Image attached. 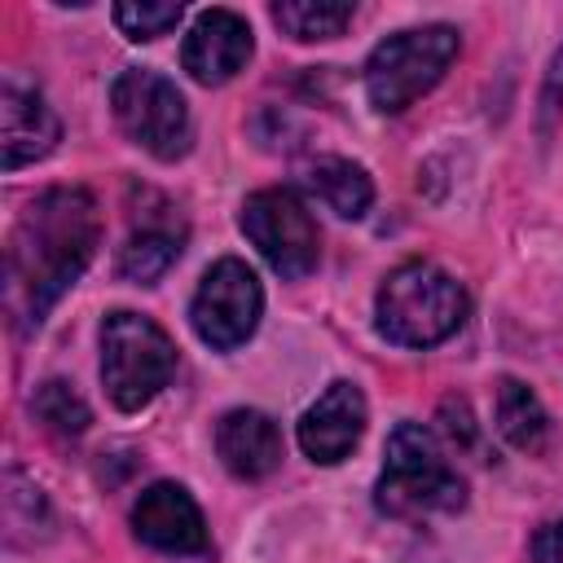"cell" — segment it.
Returning a JSON list of instances; mask_svg holds the SVG:
<instances>
[{
  "label": "cell",
  "mask_w": 563,
  "mask_h": 563,
  "mask_svg": "<svg viewBox=\"0 0 563 563\" xmlns=\"http://www.w3.org/2000/svg\"><path fill=\"white\" fill-rule=\"evenodd\" d=\"M101 242L97 198L79 185L44 189L9 233L4 246V308L13 325L35 330L48 308L79 282Z\"/></svg>",
  "instance_id": "obj_1"
},
{
  "label": "cell",
  "mask_w": 563,
  "mask_h": 563,
  "mask_svg": "<svg viewBox=\"0 0 563 563\" xmlns=\"http://www.w3.org/2000/svg\"><path fill=\"white\" fill-rule=\"evenodd\" d=\"M378 334L400 347H435L466 321V290L431 260L391 268L374 299Z\"/></svg>",
  "instance_id": "obj_2"
},
{
  "label": "cell",
  "mask_w": 563,
  "mask_h": 563,
  "mask_svg": "<svg viewBox=\"0 0 563 563\" xmlns=\"http://www.w3.org/2000/svg\"><path fill=\"white\" fill-rule=\"evenodd\" d=\"M466 506L462 475L444 462L440 440L422 422H396L378 475V510L387 515H449Z\"/></svg>",
  "instance_id": "obj_3"
},
{
  "label": "cell",
  "mask_w": 563,
  "mask_h": 563,
  "mask_svg": "<svg viewBox=\"0 0 563 563\" xmlns=\"http://www.w3.org/2000/svg\"><path fill=\"white\" fill-rule=\"evenodd\" d=\"M176 374V347L163 325L141 312H110L101 321V387L114 409H145Z\"/></svg>",
  "instance_id": "obj_4"
},
{
  "label": "cell",
  "mask_w": 563,
  "mask_h": 563,
  "mask_svg": "<svg viewBox=\"0 0 563 563\" xmlns=\"http://www.w3.org/2000/svg\"><path fill=\"white\" fill-rule=\"evenodd\" d=\"M457 44H462L457 31L444 26V22L387 35L365 62V97H369V106L378 114H400L405 106H413L422 92H431L440 84V75L457 57Z\"/></svg>",
  "instance_id": "obj_5"
},
{
  "label": "cell",
  "mask_w": 563,
  "mask_h": 563,
  "mask_svg": "<svg viewBox=\"0 0 563 563\" xmlns=\"http://www.w3.org/2000/svg\"><path fill=\"white\" fill-rule=\"evenodd\" d=\"M110 110L119 119V128L154 158L172 163L189 150L194 141V123H189V101L180 97V88L158 75V70H141L128 66L119 70V79L110 84Z\"/></svg>",
  "instance_id": "obj_6"
},
{
  "label": "cell",
  "mask_w": 563,
  "mask_h": 563,
  "mask_svg": "<svg viewBox=\"0 0 563 563\" xmlns=\"http://www.w3.org/2000/svg\"><path fill=\"white\" fill-rule=\"evenodd\" d=\"M260 312H264V290H260V277L251 273L246 260H216L198 290H194V303H189V321H194V334L216 347V352H233L242 347L255 325H260Z\"/></svg>",
  "instance_id": "obj_7"
},
{
  "label": "cell",
  "mask_w": 563,
  "mask_h": 563,
  "mask_svg": "<svg viewBox=\"0 0 563 563\" xmlns=\"http://www.w3.org/2000/svg\"><path fill=\"white\" fill-rule=\"evenodd\" d=\"M238 224L260 246V255L273 264L277 277L299 282V277H308L317 268L321 233H317L308 207L299 202V194H290V189H260V194H251L242 202Z\"/></svg>",
  "instance_id": "obj_8"
},
{
  "label": "cell",
  "mask_w": 563,
  "mask_h": 563,
  "mask_svg": "<svg viewBox=\"0 0 563 563\" xmlns=\"http://www.w3.org/2000/svg\"><path fill=\"white\" fill-rule=\"evenodd\" d=\"M251 53H255V40L246 18L233 9H207L198 13V22L180 44V66L189 70L194 84L216 88V84H229L238 70H246Z\"/></svg>",
  "instance_id": "obj_9"
},
{
  "label": "cell",
  "mask_w": 563,
  "mask_h": 563,
  "mask_svg": "<svg viewBox=\"0 0 563 563\" xmlns=\"http://www.w3.org/2000/svg\"><path fill=\"white\" fill-rule=\"evenodd\" d=\"M132 532L158 554H202L207 550V519H202L198 501L172 479H158L136 497Z\"/></svg>",
  "instance_id": "obj_10"
},
{
  "label": "cell",
  "mask_w": 563,
  "mask_h": 563,
  "mask_svg": "<svg viewBox=\"0 0 563 563\" xmlns=\"http://www.w3.org/2000/svg\"><path fill=\"white\" fill-rule=\"evenodd\" d=\"M62 136V123L53 114V106L44 101V92L35 84H22L18 75H4L0 84V154L4 167H26L35 158H44Z\"/></svg>",
  "instance_id": "obj_11"
},
{
  "label": "cell",
  "mask_w": 563,
  "mask_h": 563,
  "mask_svg": "<svg viewBox=\"0 0 563 563\" xmlns=\"http://www.w3.org/2000/svg\"><path fill=\"white\" fill-rule=\"evenodd\" d=\"M361 431H365V396H361V387L339 378V383H330L303 409V418H299V449L312 462L334 466V462H343L356 449Z\"/></svg>",
  "instance_id": "obj_12"
},
{
  "label": "cell",
  "mask_w": 563,
  "mask_h": 563,
  "mask_svg": "<svg viewBox=\"0 0 563 563\" xmlns=\"http://www.w3.org/2000/svg\"><path fill=\"white\" fill-rule=\"evenodd\" d=\"M216 453L238 479H264L282 466V431L260 409H229L216 427Z\"/></svg>",
  "instance_id": "obj_13"
},
{
  "label": "cell",
  "mask_w": 563,
  "mask_h": 563,
  "mask_svg": "<svg viewBox=\"0 0 563 563\" xmlns=\"http://www.w3.org/2000/svg\"><path fill=\"white\" fill-rule=\"evenodd\" d=\"M497 431L519 449V453H541L550 440V413L537 400V391L519 378L497 383Z\"/></svg>",
  "instance_id": "obj_14"
},
{
  "label": "cell",
  "mask_w": 563,
  "mask_h": 563,
  "mask_svg": "<svg viewBox=\"0 0 563 563\" xmlns=\"http://www.w3.org/2000/svg\"><path fill=\"white\" fill-rule=\"evenodd\" d=\"M308 185H312V194H317L334 216H343V220L365 216L369 202H374V180H369V172H365L361 163H352V158H317V163L308 167Z\"/></svg>",
  "instance_id": "obj_15"
},
{
  "label": "cell",
  "mask_w": 563,
  "mask_h": 563,
  "mask_svg": "<svg viewBox=\"0 0 563 563\" xmlns=\"http://www.w3.org/2000/svg\"><path fill=\"white\" fill-rule=\"evenodd\" d=\"M273 22L290 35V40H334L343 35V26L352 22V4L347 0H282L268 9Z\"/></svg>",
  "instance_id": "obj_16"
},
{
  "label": "cell",
  "mask_w": 563,
  "mask_h": 563,
  "mask_svg": "<svg viewBox=\"0 0 563 563\" xmlns=\"http://www.w3.org/2000/svg\"><path fill=\"white\" fill-rule=\"evenodd\" d=\"M176 255H180V238L176 233H167V229H141L119 251V277L150 286V282H158L176 264Z\"/></svg>",
  "instance_id": "obj_17"
},
{
  "label": "cell",
  "mask_w": 563,
  "mask_h": 563,
  "mask_svg": "<svg viewBox=\"0 0 563 563\" xmlns=\"http://www.w3.org/2000/svg\"><path fill=\"white\" fill-rule=\"evenodd\" d=\"M31 409H35V418H40L53 435H84L88 422H92L84 396H79L70 383H62V378L40 383L35 396H31Z\"/></svg>",
  "instance_id": "obj_18"
},
{
  "label": "cell",
  "mask_w": 563,
  "mask_h": 563,
  "mask_svg": "<svg viewBox=\"0 0 563 563\" xmlns=\"http://www.w3.org/2000/svg\"><path fill=\"white\" fill-rule=\"evenodd\" d=\"M180 13H185L180 0H163V4L128 0V4H114V26L128 40H158V35H167L180 22Z\"/></svg>",
  "instance_id": "obj_19"
},
{
  "label": "cell",
  "mask_w": 563,
  "mask_h": 563,
  "mask_svg": "<svg viewBox=\"0 0 563 563\" xmlns=\"http://www.w3.org/2000/svg\"><path fill=\"white\" fill-rule=\"evenodd\" d=\"M440 418H444V431H449L462 449H475V444H479V427H475V418H471V405H466V400L449 396V400L440 405Z\"/></svg>",
  "instance_id": "obj_20"
},
{
  "label": "cell",
  "mask_w": 563,
  "mask_h": 563,
  "mask_svg": "<svg viewBox=\"0 0 563 563\" xmlns=\"http://www.w3.org/2000/svg\"><path fill=\"white\" fill-rule=\"evenodd\" d=\"M559 114H563V44H559V53L545 70V84H541V128L550 132Z\"/></svg>",
  "instance_id": "obj_21"
},
{
  "label": "cell",
  "mask_w": 563,
  "mask_h": 563,
  "mask_svg": "<svg viewBox=\"0 0 563 563\" xmlns=\"http://www.w3.org/2000/svg\"><path fill=\"white\" fill-rule=\"evenodd\" d=\"M532 563H563V519L537 528V537H532Z\"/></svg>",
  "instance_id": "obj_22"
}]
</instances>
